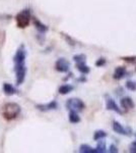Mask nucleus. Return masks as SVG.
Here are the masks:
<instances>
[{
    "mask_svg": "<svg viewBox=\"0 0 136 153\" xmlns=\"http://www.w3.org/2000/svg\"><path fill=\"white\" fill-rule=\"evenodd\" d=\"M19 113H21V106L14 102L6 103L3 106V109H2V115L7 120H11L16 118Z\"/></svg>",
    "mask_w": 136,
    "mask_h": 153,
    "instance_id": "f257e3e1",
    "label": "nucleus"
},
{
    "mask_svg": "<svg viewBox=\"0 0 136 153\" xmlns=\"http://www.w3.org/2000/svg\"><path fill=\"white\" fill-rule=\"evenodd\" d=\"M32 16H31V11L29 9H24L21 12L17 13V16H15V21L17 24V27L19 28H26L29 25V22H31Z\"/></svg>",
    "mask_w": 136,
    "mask_h": 153,
    "instance_id": "f03ea898",
    "label": "nucleus"
},
{
    "mask_svg": "<svg viewBox=\"0 0 136 153\" xmlns=\"http://www.w3.org/2000/svg\"><path fill=\"white\" fill-rule=\"evenodd\" d=\"M66 108L69 110H72V111L79 112L82 111L85 108V103L79 98H70L66 102Z\"/></svg>",
    "mask_w": 136,
    "mask_h": 153,
    "instance_id": "7ed1b4c3",
    "label": "nucleus"
},
{
    "mask_svg": "<svg viewBox=\"0 0 136 153\" xmlns=\"http://www.w3.org/2000/svg\"><path fill=\"white\" fill-rule=\"evenodd\" d=\"M14 73H15V81L17 85H21L24 80H26V68L24 63L21 65H14Z\"/></svg>",
    "mask_w": 136,
    "mask_h": 153,
    "instance_id": "20e7f679",
    "label": "nucleus"
},
{
    "mask_svg": "<svg viewBox=\"0 0 136 153\" xmlns=\"http://www.w3.org/2000/svg\"><path fill=\"white\" fill-rule=\"evenodd\" d=\"M26 51L24 46H21V47H19L17 49L15 54H14V56H13L14 65H21V63H24L26 62Z\"/></svg>",
    "mask_w": 136,
    "mask_h": 153,
    "instance_id": "39448f33",
    "label": "nucleus"
},
{
    "mask_svg": "<svg viewBox=\"0 0 136 153\" xmlns=\"http://www.w3.org/2000/svg\"><path fill=\"white\" fill-rule=\"evenodd\" d=\"M56 71H60V73H67L70 68V63L67 59L65 58H59L58 60L56 61L55 65Z\"/></svg>",
    "mask_w": 136,
    "mask_h": 153,
    "instance_id": "423d86ee",
    "label": "nucleus"
},
{
    "mask_svg": "<svg viewBox=\"0 0 136 153\" xmlns=\"http://www.w3.org/2000/svg\"><path fill=\"white\" fill-rule=\"evenodd\" d=\"M106 107H107L108 110H113V111L119 113V114H122L123 113L121 108L117 105V103L115 102V100L111 97H108V96H107V99H106Z\"/></svg>",
    "mask_w": 136,
    "mask_h": 153,
    "instance_id": "0eeeda50",
    "label": "nucleus"
},
{
    "mask_svg": "<svg viewBox=\"0 0 136 153\" xmlns=\"http://www.w3.org/2000/svg\"><path fill=\"white\" fill-rule=\"evenodd\" d=\"M113 130L115 131L117 134H120V135H124V136H130L131 135V131L130 129H125L122 125L120 124L119 122H114L113 123Z\"/></svg>",
    "mask_w": 136,
    "mask_h": 153,
    "instance_id": "6e6552de",
    "label": "nucleus"
},
{
    "mask_svg": "<svg viewBox=\"0 0 136 153\" xmlns=\"http://www.w3.org/2000/svg\"><path fill=\"white\" fill-rule=\"evenodd\" d=\"M58 107V103L55 100L47 103V104H39L37 105V108L41 111H49V110H54Z\"/></svg>",
    "mask_w": 136,
    "mask_h": 153,
    "instance_id": "1a4fd4ad",
    "label": "nucleus"
},
{
    "mask_svg": "<svg viewBox=\"0 0 136 153\" xmlns=\"http://www.w3.org/2000/svg\"><path fill=\"white\" fill-rule=\"evenodd\" d=\"M120 103H121V106H122L123 108H126V109H132V108H134V102H133V100L131 99L130 97L122 98Z\"/></svg>",
    "mask_w": 136,
    "mask_h": 153,
    "instance_id": "9d476101",
    "label": "nucleus"
},
{
    "mask_svg": "<svg viewBox=\"0 0 136 153\" xmlns=\"http://www.w3.org/2000/svg\"><path fill=\"white\" fill-rule=\"evenodd\" d=\"M127 75V71H126V68H123V66H119L115 70V73H114V79H117V80H121L124 76Z\"/></svg>",
    "mask_w": 136,
    "mask_h": 153,
    "instance_id": "9b49d317",
    "label": "nucleus"
},
{
    "mask_svg": "<svg viewBox=\"0 0 136 153\" xmlns=\"http://www.w3.org/2000/svg\"><path fill=\"white\" fill-rule=\"evenodd\" d=\"M3 91L6 95L10 96V95H14L15 93H17V90L11 84H8V83H4L3 84Z\"/></svg>",
    "mask_w": 136,
    "mask_h": 153,
    "instance_id": "f8f14e48",
    "label": "nucleus"
},
{
    "mask_svg": "<svg viewBox=\"0 0 136 153\" xmlns=\"http://www.w3.org/2000/svg\"><path fill=\"white\" fill-rule=\"evenodd\" d=\"M34 24H35V27H36V29L38 30L40 33H46L47 31H48V27L46 26V25H44L43 23H41L39 19H35L34 18Z\"/></svg>",
    "mask_w": 136,
    "mask_h": 153,
    "instance_id": "ddd939ff",
    "label": "nucleus"
},
{
    "mask_svg": "<svg viewBox=\"0 0 136 153\" xmlns=\"http://www.w3.org/2000/svg\"><path fill=\"white\" fill-rule=\"evenodd\" d=\"M76 68H77V70L80 71L82 75H87L88 73L90 71V68H88L87 65H86L85 61H81V62H77L76 63Z\"/></svg>",
    "mask_w": 136,
    "mask_h": 153,
    "instance_id": "4468645a",
    "label": "nucleus"
},
{
    "mask_svg": "<svg viewBox=\"0 0 136 153\" xmlns=\"http://www.w3.org/2000/svg\"><path fill=\"white\" fill-rule=\"evenodd\" d=\"M73 89H74L73 86L69 85V84H64V85L59 87V93H60L61 95H66V94H68V93H70Z\"/></svg>",
    "mask_w": 136,
    "mask_h": 153,
    "instance_id": "2eb2a0df",
    "label": "nucleus"
},
{
    "mask_svg": "<svg viewBox=\"0 0 136 153\" xmlns=\"http://www.w3.org/2000/svg\"><path fill=\"white\" fill-rule=\"evenodd\" d=\"M68 118L71 124H78V123L80 122V117H79V115H78V113L76 111H72V110H70V112H69Z\"/></svg>",
    "mask_w": 136,
    "mask_h": 153,
    "instance_id": "dca6fc26",
    "label": "nucleus"
},
{
    "mask_svg": "<svg viewBox=\"0 0 136 153\" xmlns=\"http://www.w3.org/2000/svg\"><path fill=\"white\" fill-rule=\"evenodd\" d=\"M96 149V153H105L107 151V146H106V142L104 140H99L98 141V146Z\"/></svg>",
    "mask_w": 136,
    "mask_h": 153,
    "instance_id": "f3484780",
    "label": "nucleus"
},
{
    "mask_svg": "<svg viewBox=\"0 0 136 153\" xmlns=\"http://www.w3.org/2000/svg\"><path fill=\"white\" fill-rule=\"evenodd\" d=\"M79 152L81 153H96V149L93 147H90L87 144H82L79 147Z\"/></svg>",
    "mask_w": 136,
    "mask_h": 153,
    "instance_id": "a211bd4d",
    "label": "nucleus"
},
{
    "mask_svg": "<svg viewBox=\"0 0 136 153\" xmlns=\"http://www.w3.org/2000/svg\"><path fill=\"white\" fill-rule=\"evenodd\" d=\"M106 137H107V133L103 130H99V131H96L95 135H93V140H95V141H99V140H102Z\"/></svg>",
    "mask_w": 136,
    "mask_h": 153,
    "instance_id": "6ab92c4d",
    "label": "nucleus"
},
{
    "mask_svg": "<svg viewBox=\"0 0 136 153\" xmlns=\"http://www.w3.org/2000/svg\"><path fill=\"white\" fill-rule=\"evenodd\" d=\"M85 54H77V55H74L73 59L76 63L77 62H81V61H85Z\"/></svg>",
    "mask_w": 136,
    "mask_h": 153,
    "instance_id": "aec40b11",
    "label": "nucleus"
},
{
    "mask_svg": "<svg viewBox=\"0 0 136 153\" xmlns=\"http://www.w3.org/2000/svg\"><path fill=\"white\" fill-rule=\"evenodd\" d=\"M126 88L130 91H136V83L131 82V81H128V82L126 83Z\"/></svg>",
    "mask_w": 136,
    "mask_h": 153,
    "instance_id": "412c9836",
    "label": "nucleus"
},
{
    "mask_svg": "<svg viewBox=\"0 0 136 153\" xmlns=\"http://www.w3.org/2000/svg\"><path fill=\"white\" fill-rule=\"evenodd\" d=\"M109 152H111V153H117L118 152V148L116 147L114 144H111L110 147H109Z\"/></svg>",
    "mask_w": 136,
    "mask_h": 153,
    "instance_id": "4be33fe9",
    "label": "nucleus"
},
{
    "mask_svg": "<svg viewBox=\"0 0 136 153\" xmlns=\"http://www.w3.org/2000/svg\"><path fill=\"white\" fill-rule=\"evenodd\" d=\"M105 63H106V59L105 58H100L96 62V66H103L104 65H105Z\"/></svg>",
    "mask_w": 136,
    "mask_h": 153,
    "instance_id": "5701e85b",
    "label": "nucleus"
},
{
    "mask_svg": "<svg viewBox=\"0 0 136 153\" xmlns=\"http://www.w3.org/2000/svg\"><path fill=\"white\" fill-rule=\"evenodd\" d=\"M129 151L130 152H133V153H136V141L131 143L130 144V147H129Z\"/></svg>",
    "mask_w": 136,
    "mask_h": 153,
    "instance_id": "b1692460",
    "label": "nucleus"
}]
</instances>
